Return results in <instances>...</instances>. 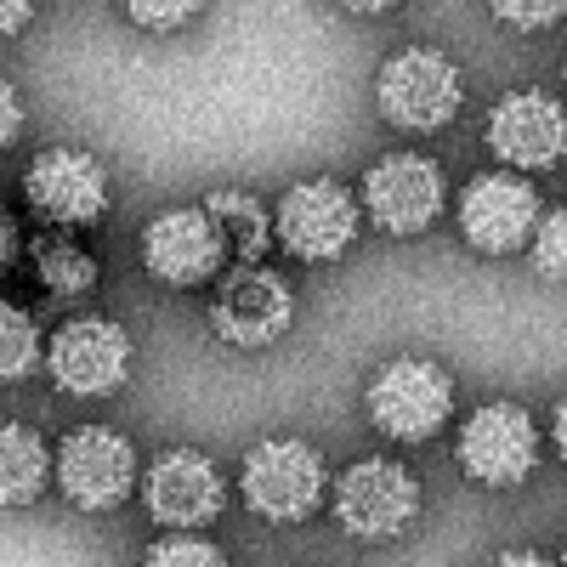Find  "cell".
<instances>
[{
  "label": "cell",
  "instance_id": "1",
  "mask_svg": "<svg viewBox=\"0 0 567 567\" xmlns=\"http://www.w3.org/2000/svg\"><path fill=\"white\" fill-rule=\"evenodd\" d=\"M449 409H454V381L437 363H425V358L386 363L381 374H374V386H369L374 425H381L386 437H398V443L432 437L437 425L449 420Z\"/></svg>",
  "mask_w": 567,
  "mask_h": 567
},
{
  "label": "cell",
  "instance_id": "2",
  "mask_svg": "<svg viewBox=\"0 0 567 567\" xmlns=\"http://www.w3.org/2000/svg\"><path fill=\"white\" fill-rule=\"evenodd\" d=\"M323 460L301 437H272L245 460V499L267 523H301L323 499Z\"/></svg>",
  "mask_w": 567,
  "mask_h": 567
},
{
  "label": "cell",
  "instance_id": "3",
  "mask_svg": "<svg viewBox=\"0 0 567 567\" xmlns=\"http://www.w3.org/2000/svg\"><path fill=\"white\" fill-rule=\"evenodd\" d=\"M539 460V432H534V414L516 409V403H488L465 420L460 432V465L471 471L477 483L488 488H516L534 471Z\"/></svg>",
  "mask_w": 567,
  "mask_h": 567
},
{
  "label": "cell",
  "instance_id": "4",
  "mask_svg": "<svg viewBox=\"0 0 567 567\" xmlns=\"http://www.w3.org/2000/svg\"><path fill=\"white\" fill-rule=\"evenodd\" d=\"M381 109L403 131H443L460 114V74L437 52H398L381 69Z\"/></svg>",
  "mask_w": 567,
  "mask_h": 567
},
{
  "label": "cell",
  "instance_id": "5",
  "mask_svg": "<svg viewBox=\"0 0 567 567\" xmlns=\"http://www.w3.org/2000/svg\"><path fill=\"white\" fill-rule=\"evenodd\" d=\"M420 511V488L403 465L392 460H363L336 483V516L341 528H352L358 539H392L414 523Z\"/></svg>",
  "mask_w": 567,
  "mask_h": 567
},
{
  "label": "cell",
  "instance_id": "6",
  "mask_svg": "<svg viewBox=\"0 0 567 567\" xmlns=\"http://www.w3.org/2000/svg\"><path fill=\"white\" fill-rule=\"evenodd\" d=\"M131 477H136V454L120 432H109V425H80V432H69V443L58 454V483L80 511L120 505Z\"/></svg>",
  "mask_w": 567,
  "mask_h": 567
},
{
  "label": "cell",
  "instance_id": "7",
  "mask_svg": "<svg viewBox=\"0 0 567 567\" xmlns=\"http://www.w3.org/2000/svg\"><path fill=\"white\" fill-rule=\"evenodd\" d=\"M539 216V194L523 182V176H511V171H488L465 187V199H460V227H465V239L488 250V256H505L516 245H528V233Z\"/></svg>",
  "mask_w": 567,
  "mask_h": 567
},
{
  "label": "cell",
  "instance_id": "8",
  "mask_svg": "<svg viewBox=\"0 0 567 567\" xmlns=\"http://www.w3.org/2000/svg\"><path fill=\"white\" fill-rule=\"evenodd\" d=\"M358 233V210H352V194L341 182H296L278 205V239L290 245L296 256L307 261H329L352 245Z\"/></svg>",
  "mask_w": 567,
  "mask_h": 567
},
{
  "label": "cell",
  "instance_id": "9",
  "mask_svg": "<svg viewBox=\"0 0 567 567\" xmlns=\"http://www.w3.org/2000/svg\"><path fill=\"white\" fill-rule=\"evenodd\" d=\"M45 358H52V374H58L63 392L97 398V392H114L125 381L131 341H125V329L109 323V318H69Z\"/></svg>",
  "mask_w": 567,
  "mask_h": 567
},
{
  "label": "cell",
  "instance_id": "10",
  "mask_svg": "<svg viewBox=\"0 0 567 567\" xmlns=\"http://www.w3.org/2000/svg\"><path fill=\"white\" fill-rule=\"evenodd\" d=\"M29 205L45 216V221H58V227H85V221H97L103 205H109V176L103 165L80 154V148H52V154H40L29 165Z\"/></svg>",
  "mask_w": 567,
  "mask_h": 567
},
{
  "label": "cell",
  "instance_id": "11",
  "mask_svg": "<svg viewBox=\"0 0 567 567\" xmlns=\"http://www.w3.org/2000/svg\"><path fill=\"white\" fill-rule=\"evenodd\" d=\"M488 148L523 171L556 165L567 154V109L545 91H511L488 120Z\"/></svg>",
  "mask_w": 567,
  "mask_h": 567
},
{
  "label": "cell",
  "instance_id": "12",
  "mask_svg": "<svg viewBox=\"0 0 567 567\" xmlns=\"http://www.w3.org/2000/svg\"><path fill=\"white\" fill-rule=\"evenodd\" d=\"M369 210L386 233H420L443 210V171L425 154H386L369 171Z\"/></svg>",
  "mask_w": 567,
  "mask_h": 567
},
{
  "label": "cell",
  "instance_id": "13",
  "mask_svg": "<svg viewBox=\"0 0 567 567\" xmlns=\"http://www.w3.org/2000/svg\"><path fill=\"white\" fill-rule=\"evenodd\" d=\"M290 284L267 267H245L221 284L216 296V329L239 347H267L290 329Z\"/></svg>",
  "mask_w": 567,
  "mask_h": 567
},
{
  "label": "cell",
  "instance_id": "14",
  "mask_svg": "<svg viewBox=\"0 0 567 567\" xmlns=\"http://www.w3.org/2000/svg\"><path fill=\"white\" fill-rule=\"evenodd\" d=\"M142 256H148V267L171 284H199L227 256V239L210 221V210H165V216L148 221V233H142Z\"/></svg>",
  "mask_w": 567,
  "mask_h": 567
},
{
  "label": "cell",
  "instance_id": "15",
  "mask_svg": "<svg viewBox=\"0 0 567 567\" xmlns=\"http://www.w3.org/2000/svg\"><path fill=\"white\" fill-rule=\"evenodd\" d=\"M148 511L171 528H199L221 511V477L205 454H187V449H171L154 460L148 471Z\"/></svg>",
  "mask_w": 567,
  "mask_h": 567
},
{
  "label": "cell",
  "instance_id": "16",
  "mask_svg": "<svg viewBox=\"0 0 567 567\" xmlns=\"http://www.w3.org/2000/svg\"><path fill=\"white\" fill-rule=\"evenodd\" d=\"M0 488H7V505H29L45 488V443L29 425H7L0 437Z\"/></svg>",
  "mask_w": 567,
  "mask_h": 567
},
{
  "label": "cell",
  "instance_id": "17",
  "mask_svg": "<svg viewBox=\"0 0 567 567\" xmlns=\"http://www.w3.org/2000/svg\"><path fill=\"white\" fill-rule=\"evenodd\" d=\"M205 210L221 227V239L239 250L245 261H261V250H267V216H261V205L250 194H210Z\"/></svg>",
  "mask_w": 567,
  "mask_h": 567
},
{
  "label": "cell",
  "instance_id": "18",
  "mask_svg": "<svg viewBox=\"0 0 567 567\" xmlns=\"http://www.w3.org/2000/svg\"><path fill=\"white\" fill-rule=\"evenodd\" d=\"M34 272H40L45 290H58V296H80V290H91V278H97V261H91L80 245L45 239V245H34Z\"/></svg>",
  "mask_w": 567,
  "mask_h": 567
},
{
  "label": "cell",
  "instance_id": "19",
  "mask_svg": "<svg viewBox=\"0 0 567 567\" xmlns=\"http://www.w3.org/2000/svg\"><path fill=\"white\" fill-rule=\"evenodd\" d=\"M40 358V336L23 307H7L0 312V369H7V381H23Z\"/></svg>",
  "mask_w": 567,
  "mask_h": 567
},
{
  "label": "cell",
  "instance_id": "20",
  "mask_svg": "<svg viewBox=\"0 0 567 567\" xmlns=\"http://www.w3.org/2000/svg\"><path fill=\"white\" fill-rule=\"evenodd\" d=\"M534 267L545 278H561L567 284V210H550L534 233Z\"/></svg>",
  "mask_w": 567,
  "mask_h": 567
},
{
  "label": "cell",
  "instance_id": "21",
  "mask_svg": "<svg viewBox=\"0 0 567 567\" xmlns=\"http://www.w3.org/2000/svg\"><path fill=\"white\" fill-rule=\"evenodd\" d=\"M142 567H227V556L205 539H159Z\"/></svg>",
  "mask_w": 567,
  "mask_h": 567
},
{
  "label": "cell",
  "instance_id": "22",
  "mask_svg": "<svg viewBox=\"0 0 567 567\" xmlns=\"http://www.w3.org/2000/svg\"><path fill=\"white\" fill-rule=\"evenodd\" d=\"M131 18L154 23V29H176V23L194 18V7H187V0H171V7H159V0H131Z\"/></svg>",
  "mask_w": 567,
  "mask_h": 567
},
{
  "label": "cell",
  "instance_id": "23",
  "mask_svg": "<svg viewBox=\"0 0 567 567\" xmlns=\"http://www.w3.org/2000/svg\"><path fill=\"white\" fill-rule=\"evenodd\" d=\"M567 7H556V0H545V7H511V0H499L494 7V18L499 23H516V29H545V23H556Z\"/></svg>",
  "mask_w": 567,
  "mask_h": 567
},
{
  "label": "cell",
  "instance_id": "24",
  "mask_svg": "<svg viewBox=\"0 0 567 567\" xmlns=\"http://www.w3.org/2000/svg\"><path fill=\"white\" fill-rule=\"evenodd\" d=\"M18 131H23V109H18V91L7 85V125H0V136H7V142H12Z\"/></svg>",
  "mask_w": 567,
  "mask_h": 567
},
{
  "label": "cell",
  "instance_id": "25",
  "mask_svg": "<svg viewBox=\"0 0 567 567\" xmlns=\"http://www.w3.org/2000/svg\"><path fill=\"white\" fill-rule=\"evenodd\" d=\"M488 567H545L539 556H528V550H505V556H494Z\"/></svg>",
  "mask_w": 567,
  "mask_h": 567
},
{
  "label": "cell",
  "instance_id": "26",
  "mask_svg": "<svg viewBox=\"0 0 567 567\" xmlns=\"http://www.w3.org/2000/svg\"><path fill=\"white\" fill-rule=\"evenodd\" d=\"M556 449H561V460H567V398H561V409H556Z\"/></svg>",
  "mask_w": 567,
  "mask_h": 567
}]
</instances>
